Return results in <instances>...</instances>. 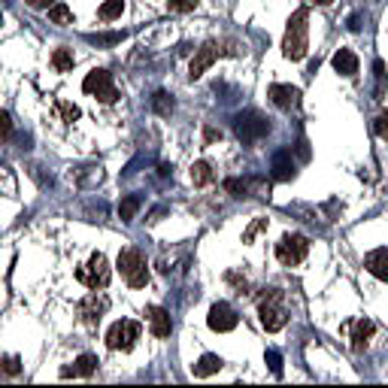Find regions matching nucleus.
<instances>
[{"label": "nucleus", "mask_w": 388, "mask_h": 388, "mask_svg": "<svg viewBox=\"0 0 388 388\" xmlns=\"http://www.w3.org/2000/svg\"><path fill=\"white\" fill-rule=\"evenodd\" d=\"M310 13L307 9H298L291 18H289V27H285V36H282V55L289 61H303L310 52Z\"/></svg>", "instance_id": "nucleus-1"}, {"label": "nucleus", "mask_w": 388, "mask_h": 388, "mask_svg": "<svg viewBox=\"0 0 388 388\" xmlns=\"http://www.w3.org/2000/svg\"><path fill=\"white\" fill-rule=\"evenodd\" d=\"M118 273L125 276V282L131 285V289H146V282H149V267H146V258L140 249H134V246H127L118 252Z\"/></svg>", "instance_id": "nucleus-2"}, {"label": "nucleus", "mask_w": 388, "mask_h": 388, "mask_svg": "<svg viewBox=\"0 0 388 388\" xmlns=\"http://www.w3.org/2000/svg\"><path fill=\"white\" fill-rule=\"evenodd\" d=\"M76 279L82 285H88V289H106L109 279H113V267H109L106 255L104 252H91L88 264L76 270Z\"/></svg>", "instance_id": "nucleus-3"}, {"label": "nucleus", "mask_w": 388, "mask_h": 388, "mask_svg": "<svg viewBox=\"0 0 388 388\" xmlns=\"http://www.w3.org/2000/svg\"><path fill=\"white\" fill-rule=\"evenodd\" d=\"M258 316H261V325L267 331H282L285 321H289V310L282 307V294L270 289L264 294V300L258 303Z\"/></svg>", "instance_id": "nucleus-4"}, {"label": "nucleus", "mask_w": 388, "mask_h": 388, "mask_svg": "<svg viewBox=\"0 0 388 388\" xmlns=\"http://www.w3.org/2000/svg\"><path fill=\"white\" fill-rule=\"evenodd\" d=\"M82 91L85 95H95L100 104H116L118 100V88L113 82V73L109 70H91L85 79H82Z\"/></svg>", "instance_id": "nucleus-5"}, {"label": "nucleus", "mask_w": 388, "mask_h": 388, "mask_svg": "<svg viewBox=\"0 0 388 388\" xmlns=\"http://www.w3.org/2000/svg\"><path fill=\"white\" fill-rule=\"evenodd\" d=\"M137 340H140V321H134V319H118L106 331V346L113 352H127V349H134Z\"/></svg>", "instance_id": "nucleus-6"}, {"label": "nucleus", "mask_w": 388, "mask_h": 388, "mask_svg": "<svg viewBox=\"0 0 388 388\" xmlns=\"http://www.w3.org/2000/svg\"><path fill=\"white\" fill-rule=\"evenodd\" d=\"M310 252V240L303 234H285L279 243H276V258L285 264V267H294L300 264Z\"/></svg>", "instance_id": "nucleus-7"}, {"label": "nucleus", "mask_w": 388, "mask_h": 388, "mask_svg": "<svg viewBox=\"0 0 388 388\" xmlns=\"http://www.w3.org/2000/svg\"><path fill=\"white\" fill-rule=\"evenodd\" d=\"M106 310H109V300L104 298V294H97V289H91V294H88V298L79 303V319L85 321L88 328H97Z\"/></svg>", "instance_id": "nucleus-8"}, {"label": "nucleus", "mask_w": 388, "mask_h": 388, "mask_svg": "<svg viewBox=\"0 0 388 388\" xmlns=\"http://www.w3.org/2000/svg\"><path fill=\"white\" fill-rule=\"evenodd\" d=\"M237 321H240V319H237V312H234V307H230V303L219 300V303H212V307H209L207 325H209L212 331H219V334H228V331H234Z\"/></svg>", "instance_id": "nucleus-9"}, {"label": "nucleus", "mask_w": 388, "mask_h": 388, "mask_svg": "<svg viewBox=\"0 0 388 388\" xmlns=\"http://www.w3.org/2000/svg\"><path fill=\"white\" fill-rule=\"evenodd\" d=\"M270 131V125H267V118H261L258 113H243L237 118V134H240V140H261V137Z\"/></svg>", "instance_id": "nucleus-10"}, {"label": "nucleus", "mask_w": 388, "mask_h": 388, "mask_svg": "<svg viewBox=\"0 0 388 388\" xmlns=\"http://www.w3.org/2000/svg\"><path fill=\"white\" fill-rule=\"evenodd\" d=\"M219 55H221V46H219L216 40L203 43L200 49H198V55H194V61H191V73H188V76H191V79L203 76V73H207V67H209V64L219 58Z\"/></svg>", "instance_id": "nucleus-11"}, {"label": "nucleus", "mask_w": 388, "mask_h": 388, "mask_svg": "<svg viewBox=\"0 0 388 388\" xmlns=\"http://www.w3.org/2000/svg\"><path fill=\"white\" fill-rule=\"evenodd\" d=\"M267 97H270L273 106H279V109H294L300 104V88L276 82V85H270V91H267Z\"/></svg>", "instance_id": "nucleus-12"}, {"label": "nucleus", "mask_w": 388, "mask_h": 388, "mask_svg": "<svg viewBox=\"0 0 388 388\" xmlns=\"http://www.w3.org/2000/svg\"><path fill=\"white\" fill-rule=\"evenodd\" d=\"M146 319H149V328H152L155 337H170L173 321H170V312H167V310L149 307V310H146Z\"/></svg>", "instance_id": "nucleus-13"}, {"label": "nucleus", "mask_w": 388, "mask_h": 388, "mask_svg": "<svg viewBox=\"0 0 388 388\" xmlns=\"http://www.w3.org/2000/svg\"><path fill=\"white\" fill-rule=\"evenodd\" d=\"M364 267L376 276V279L388 282V249H385V246H380V249H373V252H367Z\"/></svg>", "instance_id": "nucleus-14"}, {"label": "nucleus", "mask_w": 388, "mask_h": 388, "mask_svg": "<svg viewBox=\"0 0 388 388\" xmlns=\"http://www.w3.org/2000/svg\"><path fill=\"white\" fill-rule=\"evenodd\" d=\"M331 64H334V70L340 73V76H355L358 73V55L352 49H337Z\"/></svg>", "instance_id": "nucleus-15"}, {"label": "nucleus", "mask_w": 388, "mask_h": 388, "mask_svg": "<svg viewBox=\"0 0 388 388\" xmlns=\"http://www.w3.org/2000/svg\"><path fill=\"white\" fill-rule=\"evenodd\" d=\"M97 370V358L95 355H79L76 361H73V367H64L61 376H91Z\"/></svg>", "instance_id": "nucleus-16"}, {"label": "nucleus", "mask_w": 388, "mask_h": 388, "mask_svg": "<svg viewBox=\"0 0 388 388\" xmlns=\"http://www.w3.org/2000/svg\"><path fill=\"white\" fill-rule=\"evenodd\" d=\"M370 337H373V321H367V319L355 321V325H352V349H355V352H361Z\"/></svg>", "instance_id": "nucleus-17"}, {"label": "nucleus", "mask_w": 388, "mask_h": 388, "mask_svg": "<svg viewBox=\"0 0 388 388\" xmlns=\"http://www.w3.org/2000/svg\"><path fill=\"white\" fill-rule=\"evenodd\" d=\"M273 179H279V182L294 179V164H291V155L289 152L276 155V161H273Z\"/></svg>", "instance_id": "nucleus-18"}, {"label": "nucleus", "mask_w": 388, "mask_h": 388, "mask_svg": "<svg viewBox=\"0 0 388 388\" xmlns=\"http://www.w3.org/2000/svg\"><path fill=\"white\" fill-rule=\"evenodd\" d=\"M221 358L219 355H203L198 364H194V376H212V373H219L221 370Z\"/></svg>", "instance_id": "nucleus-19"}, {"label": "nucleus", "mask_w": 388, "mask_h": 388, "mask_svg": "<svg viewBox=\"0 0 388 388\" xmlns=\"http://www.w3.org/2000/svg\"><path fill=\"white\" fill-rule=\"evenodd\" d=\"M212 179H216V173H212V167L207 161L191 164V182H194V186H209Z\"/></svg>", "instance_id": "nucleus-20"}, {"label": "nucleus", "mask_w": 388, "mask_h": 388, "mask_svg": "<svg viewBox=\"0 0 388 388\" xmlns=\"http://www.w3.org/2000/svg\"><path fill=\"white\" fill-rule=\"evenodd\" d=\"M122 13H125V0H106V4L97 9V18L100 22H116Z\"/></svg>", "instance_id": "nucleus-21"}, {"label": "nucleus", "mask_w": 388, "mask_h": 388, "mask_svg": "<svg viewBox=\"0 0 388 388\" xmlns=\"http://www.w3.org/2000/svg\"><path fill=\"white\" fill-rule=\"evenodd\" d=\"M73 52L70 49H55L52 52V67L58 70V73H67V70H73Z\"/></svg>", "instance_id": "nucleus-22"}, {"label": "nucleus", "mask_w": 388, "mask_h": 388, "mask_svg": "<svg viewBox=\"0 0 388 388\" xmlns=\"http://www.w3.org/2000/svg\"><path fill=\"white\" fill-rule=\"evenodd\" d=\"M137 209H140V198H137V194H127V198H122V203H118V216H122V221H134Z\"/></svg>", "instance_id": "nucleus-23"}, {"label": "nucleus", "mask_w": 388, "mask_h": 388, "mask_svg": "<svg viewBox=\"0 0 388 388\" xmlns=\"http://www.w3.org/2000/svg\"><path fill=\"white\" fill-rule=\"evenodd\" d=\"M49 18L55 25H73V13L67 4H52L49 6Z\"/></svg>", "instance_id": "nucleus-24"}, {"label": "nucleus", "mask_w": 388, "mask_h": 388, "mask_svg": "<svg viewBox=\"0 0 388 388\" xmlns=\"http://www.w3.org/2000/svg\"><path fill=\"white\" fill-rule=\"evenodd\" d=\"M152 106H155L158 116H170L173 113V97L167 95V91H158V95L152 97Z\"/></svg>", "instance_id": "nucleus-25"}, {"label": "nucleus", "mask_w": 388, "mask_h": 388, "mask_svg": "<svg viewBox=\"0 0 388 388\" xmlns=\"http://www.w3.org/2000/svg\"><path fill=\"white\" fill-rule=\"evenodd\" d=\"M0 194H9V198L15 194V176L9 167H4V164H0Z\"/></svg>", "instance_id": "nucleus-26"}, {"label": "nucleus", "mask_w": 388, "mask_h": 388, "mask_svg": "<svg viewBox=\"0 0 388 388\" xmlns=\"http://www.w3.org/2000/svg\"><path fill=\"white\" fill-rule=\"evenodd\" d=\"M58 116H61V122H76L79 118V106L76 104H67V100H58Z\"/></svg>", "instance_id": "nucleus-27"}, {"label": "nucleus", "mask_w": 388, "mask_h": 388, "mask_svg": "<svg viewBox=\"0 0 388 388\" xmlns=\"http://www.w3.org/2000/svg\"><path fill=\"white\" fill-rule=\"evenodd\" d=\"M0 370L9 373V376H18V373H22V358H18V355H6L4 361H0Z\"/></svg>", "instance_id": "nucleus-28"}, {"label": "nucleus", "mask_w": 388, "mask_h": 388, "mask_svg": "<svg viewBox=\"0 0 388 388\" xmlns=\"http://www.w3.org/2000/svg\"><path fill=\"white\" fill-rule=\"evenodd\" d=\"M9 137H13V118H9V113L0 109V143L9 140Z\"/></svg>", "instance_id": "nucleus-29"}, {"label": "nucleus", "mask_w": 388, "mask_h": 388, "mask_svg": "<svg viewBox=\"0 0 388 388\" xmlns=\"http://www.w3.org/2000/svg\"><path fill=\"white\" fill-rule=\"evenodd\" d=\"M264 228H267V219H258V221H252V225H249V230L243 234V243H252V240H255V234H261Z\"/></svg>", "instance_id": "nucleus-30"}, {"label": "nucleus", "mask_w": 388, "mask_h": 388, "mask_svg": "<svg viewBox=\"0 0 388 388\" xmlns=\"http://www.w3.org/2000/svg\"><path fill=\"white\" fill-rule=\"evenodd\" d=\"M167 6L173 13H191V9L198 6V0H167Z\"/></svg>", "instance_id": "nucleus-31"}, {"label": "nucleus", "mask_w": 388, "mask_h": 388, "mask_svg": "<svg viewBox=\"0 0 388 388\" xmlns=\"http://www.w3.org/2000/svg\"><path fill=\"white\" fill-rule=\"evenodd\" d=\"M225 188H228L230 194H234V198H243V194H246V182H240V179H228V182H225Z\"/></svg>", "instance_id": "nucleus-32"}, {"label": "nucleus", "mask_w": 388, "mask_h": 388, "mask_svg": "<svg viewBox=\"0 0 388 388\" xmlns=\"http://www.w3.org/2000/svg\"><path fill=\"white\" fill-rule=\"evenodd\" d=\"M267 364H270V370L276 376L282 373V358H279V352H273V349H270V352H267Z\"/></svg>", "instance_id": "nucleus-33"}, {"label": "nucleus", "mask_w": 388, "mask_h": 388, "mask_svg": "<svg viewBox=\"0 0 388 388\" xmlns=\"http://www.w3.org/2000/svg\"><path fill=\"white\" fill-rule=\"evenodd\" d=\"M122 36H125V34H100V36H88V40H91V43H104V46H106V43H118Z\"/></svg>", "instance_id": "nucleus-34"}, {"label": "nucleus", "mask_w": 388, "mask_h": 388, "mask_svg": "<svg viewBox=\"0 0 388 388\" xmlns=\"http://www.w3.org/2000/svg\"><path fill=\"white\" fill-rule=\"evenodd\" d=\"M376 134H380L382 140H388V113H382L380 118H376Z\"/></svg>", "instance_id": "nucleus-35"}, {"label": "nucleus", "mask_w": 388, "mask_h": 388, "mask_svg": "<svg viewBox=\"0 0 388 388\" xmlns=\"http://www.w3.org/2000/svg\"><path fill=\"white\" fill-rule=\"evenodd\" d=\"M25 4L31 9H49L52 4H58V0H25Z\"/></svg>", "instance_id": "nucleus-36"}, {"label": "nucleus", "mask_w": 388, "mask_h": 388, "mask_svg": "<svg viewBox=\"0 0 388 388\" xmlns=\"http://www.w3.org/2000/svg\"><path fill=\"white\" fill-rule=\"evenodd\" d=\"M312 4H319V6H328V4H334V0H312Z\"/></svg>", "instance_id": "nucleus-37"}, {"label": "nucleus", "mask_w": 388, "mask_h": 388, "mask_svg": "<svg viewBox=\"0 0 388 388\" xmlns=\"http://www.w3.org/2000/svg\"><path fill=\"white\" fill-rule=\"evenodd\" d=\"M0 25H4V13H0Z\"/></svg>", "instance_id": "nucleus-38"}]
</instances>
